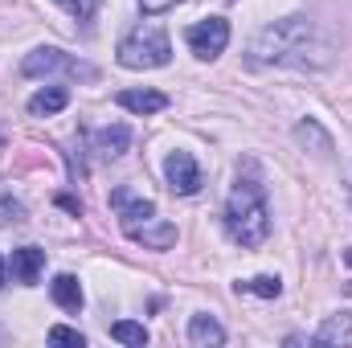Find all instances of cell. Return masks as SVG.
I'll use <instances>...</instances> for the list:
<instances>
[{"mask_svg": "<svg viewBox=\"0 0 352 348\" xmlns=\"http://www.w3.org/2000/svg\"><path fill=\"white\" fill-rule=\"evenodd\" d=\"M246 62L250 66H295V70H311L328 62V45L320 41V29L311 17H283L274 25H266L254 33V41L246 45Z\"/></svg>", "mask_w": 352, "mask_h": 348, "instance_id": "cell-1", "label": "cell"}, {"mask_svg": "<svg viewBox=\"0 0 352 348\" xmlns=\"http://www.w3.org/2000/svg\"><path fill=\"white\" fill-rule=\"evenodd\" d=\"M226 234L230 242L254 250L270 238V205H266V188L254 176V168L238 173V184L226 201Z\"/></svg>", "mask_w": 352, "mask_h": 348, "instance_id": "cell-2", "label": "cell"}, {"mask_svg": "<svg viewBox=\"0 0 352 348\" xmlns=\"http://www.w3.org/2000/svg\"><path fill=\"white\" fill-rule=\"evenodd\" d=\"M115 58H119L123 70H160L173 58V41H168V33L160 25H140L119 41Z\"/></svg>", "mask_w": 352, "mask_h": 348, "instance_id": "cell-3", "label": "cell"}, {"mask_svg": "<svg viewBox=\"0 0 352 348\" xmlns=\"http://www.w3.org/2000/svg\"><path fill=\"white\" fill-rule=\"evenodd\" d=\"M21 74H25V78H94V66L78 62V58H74V54H66V50L37 45V50H29V54H25Z\"/></svg>", "mask_w": 352, "mask_h": 348, "instance_id": "cell-4", "label": "cell"}, {"mask_svg": "<svg viewBox=\"0 0 352 348\" xmlns=\"http://www.w3.org/2000/svg\"><path fill=\"white\" fill-rule=\"evenodd\" d=\"M184 41H188V50H192V58L213 62V58H221V54H226V45H230V21H226V17L197 21V25H188Z\"/></svg>", "mask_w": 352, "mask_h": 348, "instance_id": "cell-5", "label": "cell"}, {"mask_svg": "<svg viewBox=\"0 0 352 348\" xmlns=\"http://www.w3.org/2000/svg\"><path fill=\"white\" fill-rule=\"evenodd\" d=\"M111 205H115V213H119L127 238H131L140 226H148V221L156 217V205H152L148 197H135L131 188H115V193H111Z\"/></svg>", "mask_w": 352, "mask_h": 348, "instance_id": "cell-6", "label": "cell"}, {"mask_svg": "<svg viewBox=\"0 0 352 348\" xmlns=\"http://www.w3.org/2000/svg\"><path fill=\"white\" fill-rule=\"evenodd\" d=\"M164 180H168L173 193L192 197V193L201 188V168H197V160H192L188 152H168V160H164Z\"/></svg>", "mask_w": 352, "mask_h": 348, "instance_id": "cell-7", "label": "cell"}, {"mask_svg": "<svg viewBox=\"0 0 352 348\" xmlns=\"http://www.w3.org/2000/svg\"><path fill=\"white\" fill-rule=\"evenodd\" d=\"M8 270H12V279H16L21 287H33V283L41 279V270H45V250H37V246H21V250H12Z\"/></svg>", "mask_w": 352, "mask_h": 348, "instance_id": "cell-8", "label": "cell"}, {"mask_svg": "<svg viewBox=\"0 0 352 348\" xmlns=\"http://www.w3.org/2000/svg\"><path fill=\"white\" fill-rule=\"evenodd\" d=\"M119 107L131 111V115H156L168 107V94L160 90H119Z\"/></svg>", "mask_w": 352, "mask_h": 348, "instance_id": "cell-9", "label": "cell"}, {"mask_svg": "<svg viewBox=\"0 0 352 348\" xmlns=\"http://www.w3.org/2000/svg\"><path fill=\"white\" fill-rule=\"evenodd\" d=\"M50 295H54V303L62 307V312H82V303H87V295H82V283L74 279V274H58L54 283H50Z\"/></svg>", "mask_w": 352, "mask_h": 348, "instance_id": "cell-10", "label": "cell"}, {"mask_svg": "<svg viewBox=\"0 0 352 348\" xmlns=\"http://www.w3.org/2000/svg\"><path fill=\"white\" fill-rule=\"evenodd\" d=\"M188 345H197V348H217V345H226V328L213 320V316H192L188 320Z\"/></svg>", "mask_w": 352, "mask_h": 348, "instance_id": "cell-11", "label": "cell"}, {"mask_svg": "<svg viewBox=\"0 0 352 348\" xmlns=\"http://www.w3.org/2000/svg\"><path fill=\"white\" fill-rule=\"evenodd\" d=\"M127 148H131V131H127L123 123H115V127H102V131L94 135V152H98L102 160H119Z\"/></svg>", "mask_w": 352, "mask_h": 348, "instance_id": "cell-12", "label": "cell"}, {"mask_svg": "<svg viewBox=\"0 0 352 348\" xmlns=\"http://www.w3.org/2000/svg\"><path fill=\"white\" fill-rule=\"evenodd\" d=\"M311 340H316V345H352V312H336V316H328Z\"/></svg>", "mask_w": 352, "mask_h": 348, "instance_id": "cell-13", "label": "cell"}, {"mask_svg": "<svg viewBox=\"0 0 352 348\" xmlns=\"http://www.w3.org/2000/svg\"><path fill=\"white\" fill-rule=\"evenodd\" d=\"M131 242H144L148 250H168V246L176 242V226L160 221V217H152L148 226H140V230L131 234Z\"/></svg>", "mask_w": 352, "mask_h": 348, "instance_id": "cell-14", "label": "cell"}, {"mask_svg": "<svg viewBox=\"0 0 352 348\" xmlns=\"http://www.w3.org/2000/svg\"><path fill=\"white\" fill-rule=\"evenodd\" d=\"M66 107H70V90L66 87H45L29 98V115H58Z\"/></svg>", "mask_w": 352, "mask_h": 348, "instance_id": "cell-15", "label": "cell"}, {"mask_svg": "<svg viewBox=\"0 0 352 348\" xmlns=\"http://www.w3.org/2000/svg\"><path fill=\"white\" fill-rule=\"evenodd\" d=\"M295 140H299L307 152H316V156H332V135H328L316 119H303V123L295 127Z\"/></svg>", "mask_w": 352, "mask_h": 348, "instance_id": "cell-16", "label": "cell"}, {"mask_svg": "<svg viewBox=\"0 0 352 348\" xmlns=\"http://www.w3.org/2000/svg\"><path fill=\"white\" fill-rule=\"evenodd\" d=\"M111 336H115L119 345H131V348L148 345V328H144V324H135V320H119V324H111Z\"/></svg>", "mask_w": 352, "mask_h": 348, "instance_id": "cell-17", "label": "cell"}, {"mask_svg": "<svg viewBox=\"0 0 352 348\" xmlns=\"http://www.w3.org/2000/svg\"><path fill=\"white\" fill-rule=\"evenodd\" d=\"M238 291H250V295H263V299H278L283 283H278V274H254V279L238 283Z\"/></svg>", "mask_w": 352, "mask_h": 348, "instance_id": "cell-18", "label": "cell"}, {"mask_svg": "<svg viewBox=\"0 0 352 348\" xmlns=\"http://www.w3.org/2000/svg\"><path fill=\"white\" fill-rule=\"evenodd\" d=\"M58 4H62L78 25H90V21H94V12H98V0H58Z\"/></svg>", "mask_w": 352, "mask_h": 348, "instance_id": "cell-19", "label": "cell"}, {"mask_svg": "<svg viewBox=\"0 0 352 348\" xmlns=\"http://www.w3.org/2000/svg\"><path fill=\"white\" fill-rule=\"evenodd\" d=\"M50 340H54V345H70V348L87 345V336H82L78 328H66V324H54V328H50Z\"/></svg>", "mask_w": 352, "mask_h": 348, "instance_id": "cell-20", "label": "cell"}, {"mask_svg": "<svg viewBox=\"0 0 352 348\" xmlns=\"http://www.w3.org/2000/svg\"><path fill=\"white\" fill-rule=\"evenodd\" d=\"M176 4H180V0H140V8H144L148 17H160V12H168Z\"/></svg>", "mask_w": 352, "mask_h": 348, "instance_id": "cell-21", "label": "cell"}, {"mask_svg": "<svg viewBox=\"0 0 352 348\" xmlns=\"http://www.w3.org/2000/svg\"><path fill=\"white\" fill-rule=\"evenodd\" d=\"M8 287V262H4V254H0V291Z\"/></svg>", "mask_w": 352, "mask_h": 348, "instance_id": "cell-22", "label": "cell"}]
</instances>
